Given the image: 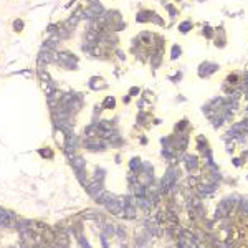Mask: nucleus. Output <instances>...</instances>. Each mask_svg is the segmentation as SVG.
I'll return each mask as SVG.
<instances>
[]
</instances>
